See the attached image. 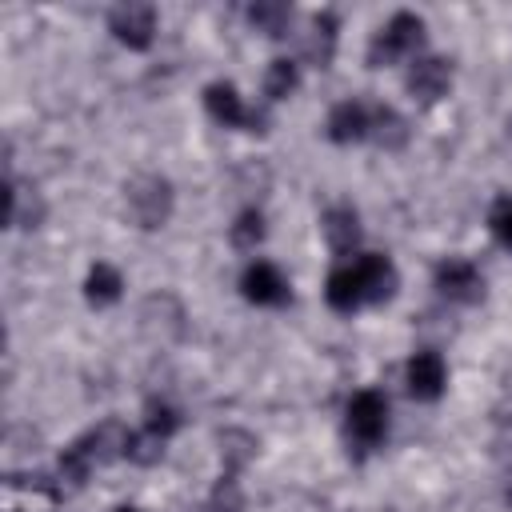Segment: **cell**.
<instances>
[{
	"label": "cell",
	"mask_w": 512,
	"mask_h": 512,
	"mask_svg": "<svg viewBox=\"0 0 512 512\" xmlns=\"http://www.w3.org/2000/svg\"><path fill=\"white\" fill-rule=\"evenodd\" d=\"M444 384H448V368H444L440 352L424 348V352H416V356L408 360V392H412L416 400H440Z\"/></svg>",
	"instance_id": "obj_11"
},
{
	"label": "cell",
	"mask_w": 512,
	"mask_h": 512,
	"mask_svg": "<svg viewBox=\"0 0 512 512\" xmlns=\"http://www.w3.org/2000/svg\"><path fill=\"white\" fill-rule=\"evenodd\" d=\"M320 232H324V240H328L332 252H340V256L352 252L360 244V216H356V208H348V204L328 208L324 220H320Z\"/></svg>",
	"instance_id": "obj_14"
},
{
	"label": "cell",
	"mask_w": 512,
	"mask_h": 512,
	"mask_svg": "<svg viewBox=\"0 0 512 512\" xmlns=\"http://www.w3.org/2000/svg\"><path fill=\"white\" fill-rule=\"evenodd\" d=\"M436 292L444 300H456V304H476L484 296V276L472 260H460V256H448L436 264Z\"/></svg>",
	"instance_id": "obj_4"
},
{
	"label": "cell",
	"mask_w": 512,
	"mask_h": 512,
	"mask_svg": "<svg viewBox=\"0 0 512 512\" xmlns=\"http://www.w3.org/2000/svg\"><path fill=\"white\" fill-rule=\"evenodd\" d=\"M116 512H140V508H132V504H120V508H116Z\"/></svg>",
	"instance_id": "obj_25"
},
{
	"label": "cell",
	"mask_w": 512,
	"mask_h": 512,
	"mask_svg": "<svg viewBox=\"0 0 512 512\" xmlns=\"http://www.w3.org/2000/svg\"><path fill=\"white\" fill-rule=\"evenodd\" d=\"M204 108H208V116H212L216 124H224V128H244V124H252V132H256V124H260V116L248 112L244 100H240V92H236L232 84H224V80H216V84L204 88Z\"/></svg>",
	"instance_id": "obj_10"
},
{
	"label": "cell",
	"mask_w": 512,
	"mask_h": 512,
	"mask_svg": "<svg viewBox=\"0 0 512 512\" xmlns=\"http://www.w3.org/2000/svg\"><path fill=\"white\" fill-rule=\"evenodd\" d=\"M336 32H340V24H336V16L332 12H316L312 16V36H308V56L324 68L332 56H336Z\"/></svg>",
	"instance_id": "obj_18"
},
{
	"label": "cell",
	"mask_w": 512,
	"mask_h": 512,
	"mask_svg": "<svg viewBox=\"0 0 512 512\" xmlns=\"http://www.w3.org/2000/svg\"><path fill=\"white\" fill-rule=\"evenodd\" d=\"M296 88H300V68H296V60L276 56V60L268 64V72H264V96H268V100H288Z\"/></svg>",
	"instance_id": "obj_19"
},
{
	"label": "cell",
	"mask_w": 512,
	"mask_h": 512,
	"mask_svg": "<svg viewBox=\"0 0 512 512\" xmlns=\"http://www.w3.org/2000/svg\"><path fill=\"white\" fill-rule=\"evenodd\" d=\"M324 300L332 312H356L364 304V288H360V276H356V264H336L324 280Z\"/></svg>",
	"instance_id": "obj_13"
},
{
	"label": "cell",
	"mask_w": 512,
	"mask_h": 512,
	"mask_svg": "<svg viewBox=\"0 0 512 512\" xmlns=\"http://www.w3.org/2000/svg\"><path fill=\"white\" fill-rule=\"evenodd\" d=\"M424 44V20L416 12H396L368 44V64L384 68V64H400V60H416Z\"/></svg>",
	"instance_id": "obj_1"
},
{
	"label": "cell",
	"mask_w": 512,
	"mask_h": 512,
	"mask_svg": "<svg viewBox=\"0 0 512 512\" xmlns=\"http://www.w3.org/2000/svg\"><path fill=\"white\" fill-rule=\"evenodd\" d=\"M124 204H128V216L140 228H148V232L164 228L168 216H172V184L156 172H144L124 188Z\"/></svg>",
	"instance_id": "obj_2"
},
{
	"label": "cell",
	"mask_w": 512,
	"mask_h": 512,
	"mask_svg": "<svg viewBox=\"0 0 512 512\" xmlns=\"http://www.w3.org/2000/svg\"><path fill=\"white\" fill-rule=\"evenodd\" d=\"M176 428H180V412H176L172 404H164V400H152V404L144 408V432H148L152 440L168 444V440L176 436Z\"/></svg>",
	"instance_id": "obj_22"
},
{
	"label": "cell",
	"mask_w": 512,
	"mask_h": 512,
	"mask_svg": "<svg viewBox=\"0 0 512 512\" xmlns=\"http://www.w3.org/2000/svg\"><path fill=\"white\" fill-rule=\"evenodd\" d=\"M248 24L264 36H284L288 24H292V8L288 4H276V0H260L248 8Z\"/></svg>",
	"instance_id": "obj_20"
},
{
	"label": "cell",
	"mask_w": 512,
	"mask_h": 512,
	"mask_svg": "<svg viewBox=\"0 0 512 512\" xmlns=\"http://www.w3.org/2000/svg\"><path fill=\"white\" fill-rule=\"evenodd\" d=\"M344 432L356 448H376L388 432V400L372 388L356 392L348 400V412H344Z\"/></svg>",
	"instance_id": "obj_3"
},
{
	"label": "cell",
	"mask_w": 512,
	"mask_h": 512,
	"mask_svg": "<svg viewBox=\"0 0 512 512\" xmlns=\"http://www.w3.org/2000/svg\"><path fill=\"white\" fill-rule=\"evenodd\" d=\"M488 228H492V236L500 240V248L512 252V196H504V200L492 204V212H488Z\"/></svg>",
	"instance_id": "obj_23"
},
{
	"label": "cell",
	"mask_w": 512,
	"mask_h": 512,
	"mask_svg": "<svg viewBox=\"0 0 512 512\" xmlns=\"http://www.w3.org/2000/svg\"><path fill=\"white\" fill-rule=\"evenodd\" d=\"M264 216L256 212V208H244L232 224H228V240H232V248H240V252H256V244L264 240Z\"/></svg>",
	"instance_id": "obj_21"
},
{
	"label": "cell",
	"mask_w": 512,
	"mask_h": 512,
	"mask_svg": "<svg viewBox=\"0 0 512 512\" xmlns=\"http://www.w3.org/2000/svg\"><path fill=\"white\" fill-rule=\"evenodd\" d=\"M4 500H8V512H56L60 508V492L44 484L40 476H8Z\"/></svg>",
	"instance_id": "obj_9"
},
{
	"label": "cell",
	"mask_w": 512,
	"mask_h": 512,
	"mask_svg": "<svg viewBox=\"0 0 512 512\" xmlns=\"http://www.w3.org/2000/svg\"><path fill=\"white\" fill-rule=\"evenodd\" d=\"M508 504H512V484H508Z\"/></svg>",
	"instance_id": "obj_26"
},
{
	"label": "cell",
	"mask_w": 512,
	"mask_h": 512,
	"mask_svg": "<svg viewBox=\"0 0 512 512\" xmlns=\"http://www.w3.org/2000/svg\"><path fill=\"white\" fill-rule=\"evenodd\" d=\"M384 152H400L404 144H408V120L396 112V108H376L372 112V132H368Z\"/></svg>",
	"instance_id": "obj_17"
},
{
	"label": "cell",
	"mask_w": 512,
	"mask_h": 512,
	"mask_svg": "<svg viewBox=\"0 0 512 512\" xmlns=\"http://www.w3.org/2000/svg\"><path fill=\"white\" fill-rule=\"evenodd\" d=\"M240 488H236V480L232 476H224L220 484H216V492H212V500H208V512H240Z\"/></svg>",
	"instance_id": "obj_24"
},
{
	"label": "cell",
	"mask_w": 512,
	"mask_h": 512,
	"mask_svg": "<svg viewBox=\"0 0 512 512\" xmlns=\"http://www.w3.org/2000/svg\"><path fill=\"white\" fill-rule=\"evenodd\" d=\"M352 264H356V276H360V288H364V304H384V300L396 296L400 276H396V264H392L388 256H380V252H360Z\"/></svg>",
	"instance_id": "obj_7"
},
{
	"label": "cell",
	"mask_w": 512,
	"mask_h": 512,
	"mask_svg": "<svg viewBox=\"0 0 512 512\" xmlns=\"http://www.w3.org/2000/svg\"><path fill=\"white\" fill-rule=\"evenodd\" d=\"M44 220V204L36 192H28L24 184H16L8 176V228H36Z\"/></svg>",
	"instance_id": "obj_16"
},
{
	"label": "cell",
	"mask_w": 512,
	"mask_h": 512,
	"mask_svg": "<svg viewBox=\"0 0 512 512\" xmlns=\"http://www.w3.org/2000/svg\"><path fill=\"white\" fill-rule=\"evenodd\" d=\"M120 292H124V276H120L112 264L100 260V264L88 268V276H84V296H88V304L108 308V304L120 300Z\"/></svg>",
	"instance_id": "obj_15"
},
{
	"label": "cell",
	"mask_w": 512,
	"mask_h": 512,
	"mask_svg": "<svg viewBox=\"0 0 512 512\" xmlns=\"http://www.w3.org/2000/svg\"><path fill=\"white\" fill-rule=\"evenodd\" d=\"M240 292H244V300L264 304V308L288 304V280H284L280 268L268 264V260H252V264L244 268V276H240Z\"/></svg>",
	"instance_id": "obj_8"
},
{
	"label": "cell",
	"mask_w": 512,
	"mask_h": 512,
	"mask_svg": "<svg viewBox=\"0 0 512 512\" xmlns=\"http://www.w3.org/2000/svg\"><path fill=\"white\" fill-rule=\"evenodd\" d=\"M328 140L332 144H356L372 132V112L360 104V100H340L332 112H328Z\"/></svg>",
	"instance_id": "obj_12"
},
{
	"label": "cell",
	"mask_w": 512,
	"mask_h": 512,
	"mask_svg": "<svg viewBox=\"0 0 512 512\" xmlns=\"http://www.w3.org/2000/svg\"><path fill=\"white\" fill-rule=\"evenodd\" d=\"M404 88H408L420 104H436V100L452 88V64H448L444 56H416V60L408 64Z\"/></svg>",
	"instance_id": "obj_6"
},
{
	"label": "cell",
	"mask_w": 512,
	"mask_h": 512,
	"mask_svg": "<svg viewBox=\"0 0 512 512\" xmlns=\"http://www.w3.org/2000/svg\"><path fill=\"white\" fill-rule=\"evenodd\" d=\"M108 28L120 44H128L132 52H144V48H152V36H156V8L152 4H116L108 12Z\"/></svg>",
	"instance_id": "obj_5"
}]
</instances>
